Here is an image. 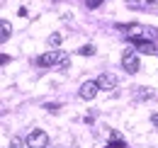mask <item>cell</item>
<instances>
[{"label": "cell", "mask_w": 158, "mask_h": 148, "mask_svg": "<svg viewBox=\"0 0 158 148\" xmlns=\"http://www.w3.org/2000/svg\"><path fill=\"white\" fill-rule=\"evenodd\" d=\"M78 54L80 56H93V54H95V46H93V44H88V46H83V49H80Z\"/></svg>", "instance_id": "10"}, {"label": "cell", "mask_w": 158, "mask_h": 148, "mask_svg": "<svg viewBox=\"0 0 158 148\" xmlns=\"http://www.w3.org/2000/svg\"><path fill=\"white\" fill-rule=\"evenodd\" d=\"M122 68H124L127 73H136V71H139V56H136V51H124V56H122Z\"/></svg>", "instance_id": "4"}, {"label": "cell", "mask_w": 158, "mask_h": 148, "mask_svg": "<svg viewBox=\"0 0 158 148\" xmlns=\"http://www.w3.org/2000/svg\"><path fill=\"white\" fill-rule=\"evenodd\" d=\"M100 90H102V88H100L98 80H88V83H83V85H80V97H83V100H93Z\"/></svg>", "instance_id": "5"}, {"label": "cell", "mask_w": 158, "mask_h": 148, "mask_svg": "<svg viewBox=\"0 0 158 148\" xmlns=\"http://www.w3.org/2000/svg\"><path fill=\"white\" fill-rule=\"evenodd\" d=\"M136 97L146 100V97H153V95H151V90H146V88H139V90H136Z\"/></svg>", "instance_id": "11"}, {"label": "cell", "mask_w": 158, "mask_h": 148, "mask_svg": "<svg viewBox=\"0 0 158 148\" xmlns=\"http://www.w3.org/2000/svg\"><path fill=\"white\" fill-rule=\"evenodd\" d=\"M85 5H88V7H100L102 0H85Z\"/></svg>", "instance_id": "13"}, {"label": "cell", "mask_w": 158, "mask_h": 148, "mask_svg": "<svg viewBox=\"0 0 158 148\" xmlns=\"http://www.w3.org/2000/svg\"><path fill=\"white\" fill-rule=\"evenodd\" d=\"M49 143V134L41 129H34L27 134V148H46Z\"/></svg>", "instance_id": "3"}, {"label": "cell", "mask_w": 158, "mask_h": 148, "mask_svg": "<svg viewBox=\"0 0 158 148\" xmlns=\"http://www.w3.org/2000/svg\"><path fill=\"white\" fill-rule=\"evenodd\" d=\"M10 148H22V138H20V136H12V141H10Z\"/></svg>", "instance_id": "12"}, {"label": "cell", "mask_w": 158, "mask_h": 148, "mask_svg": "<svg viewBox=\"0 0 158 148\" xmlns=\"http://www.w3.org/2000/svg\"><path fill=\"white\" fill-rule=\"evenodd\" d=\"M0 32H2V34H0V39H2V41H7V39H10V32H12L10 22H2V24H0Z\"/></svg>", "instance_id": "7"}, {"label": "cell", "mask_w": 158, "mask_h": 148, "mask_svg": "<svg viewBox=\"0 0 158 148\" xmlns=\"http://www.w3.org/2000/svg\"><path fill=\"white\" fill-rule=\"evenodd\" d=\"M61 41H63V34H51L49 37V46H59Z\"/></svg>", "instance_id": "8"}, {"label": "cell", "mask_w": 158, "mask_h": 148, "mask_svg": "<svg viewBox=\"0 0 158 148\" xmlns=\"http://www.w3.org/2000/svg\"><path fill=\"white\" fill-rule=\"evenodd\" d=\"M112 138H114V141H112V143H107L105 148H127V146H124V141H122V138H117V136H112Z\"/></svg>", "instance_id": "9"}, {"label": "cell", "mask_w": 158, "mask_h": 148, "mask_svg": "<svg viewBox=\"0 0 158 148\" xmlns=\"http://www.w3.org/2000/svg\"><path fill=\"white\" fill-rule=\"evenodd\" d=\"M119 29H124L131 39H153L156 37V29L143 27V24H122Z\"/></svg>", "instance_id": "2"}, {"label": "cell", "mask_w": 158, "mask_h": 148, "mask_svg": "<svg viewBox=\"0 0 158 148\" xmlns=\"http://www.w3.org/2000/svg\"><path fill=\"white\" fill-rule=\"evenodd\" d=\"M37 63H39V66H59L61 71H66V68L71 66L68 54H63V51H49V54L39 56V58H37Z\"/></svg>", "instance_id": "1"}, {"label": "cell", "mask_w": 158, "mask_h": 148, "mask_svg": "<svg viewBox=\"0 0 158 148\" xmlns=\"http://www.w3.org/2000/svg\"><path fill=\"white\" fill-rule=\"evenodd\" d=\"M98 83H100L102 90H114V88H117V78H114L112 73H102L98 78Z\"/></svg>", "instance_id": "6"}, {"label": "cell", "mask_w": 158, "mask_h": 148, "mask_svg": "<svg viewBox=\"0 0 158 148\" xmlns=\"http://www.w3.org/2000/svg\"><path fill=\"white\" fill-rule=\"evenodd\" d=\"M151 124H153V126L158 129V114H151Z\"/></svg>", "instance_id": "14"}]
</instances>
